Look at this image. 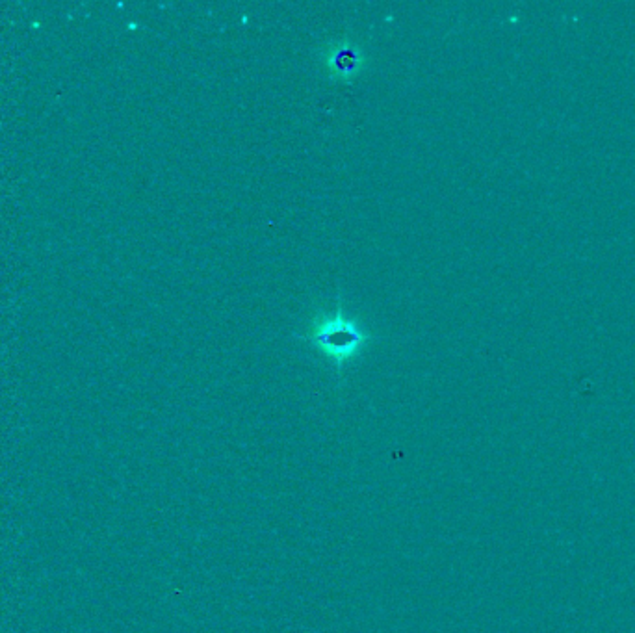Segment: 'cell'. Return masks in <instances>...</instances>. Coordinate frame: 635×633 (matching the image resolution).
<instances>
[{"mask_svg": "<svg viewBox=\"0 0 635 633\" xmlns=\"http://www.w3.org/2000/svg\"><path fill=\"white\" fill-rule=\"evenodd\" d=\"M305 340H309L338 370H342L346 364L359 357L364 346L370 342V333L357 320L346 316L342 303H338L335 311L320 312L312 320Z\"/></svg>", "mask_w": 635, "mask_h": 633, "instance_id": "1", "label": "cell"}, {"mask_svg": "<svg viewBox=\"0 0 635 633\" xmlns=\"http://www.w3.org/2000/svg\"><path fill=\"white\" fill-rule=\"evenodd\" d=\"M324 64L331 80L350 84L363 71L366 56L363 49L351 39H338L325 47Z\"/></svg>", "mask_w": 635, "mask_h": 633, "instance_id": "2", "label": "cell"}]
</instances>
